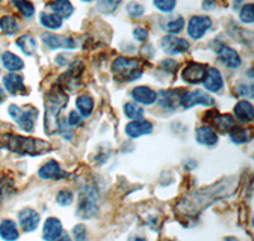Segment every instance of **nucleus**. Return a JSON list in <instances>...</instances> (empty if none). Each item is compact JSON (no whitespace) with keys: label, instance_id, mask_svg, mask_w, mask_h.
I'll use <instances>...</instances> for the list:
<instances>
[{"label":"nucleus","instance_id":"obj_4","mask_svg":"<svg viewBox=\"0 0 254 241\" xmlns=\"http://www.w3.org/2000/svg\"><path fill=\"white\" fill-rule=\"evenodd\" d=\"M9 116L18 123L20 128L26 132H32L35 128L36 120L38 117V111L31 106L19 107L12 104L9 107Z\"/></svg>","mask_w":254,"mask_h":241},{"label":"nucleus","instance_id":"obj_7","mask_svg":"<svg viewBox=\"0 0 254 241\" xmlns=\"http://www.w3.org/2000/svg\"><path fill=\"white\" fill-rule=\"evenodd\" d=\"M41 40H42V42H44L50 50H71L75 49L76 46L75 41L72 40L71 37L56 35V33H51V32H44V33L41 35Z\"/></svg>","mask_w":254,"mask_h":241},{"label":"nucleus","instance_id":"obj_40","mask_svg":"<svg viewBox=\"0 0 254 241\" xmlns=\"http://www.w3.org/2000/svg\"><path fill=\"white\" fill-rule=\"evenodd\" d=\"M72 236L75 241H87V229L84 225H76L72 229Z\"/></svg>","mask_w":254,"mask_h":241},{"label":"nucleus","instance_id":"obj_3","mask_svg":"<svg viewBox=\"0 0 254 241\" xmlns=\"http://www.w3.org/2000/svg\"><path fill=\"white\" fill-rule=\"evenodd\" d=\"M112 71L116 78L122 81H133L142 75L140 62L136 59L117 58L112 63Z\"/></svg>","mask_w":254,"mask_h":241},{"label":"nucleus","instance_id":"obj_11","mask_svg":"<svg viewBox=\"0 0 254 241\" xmlns=\"http://www.w3.org/2000/svg\"><path fill=\"white\" fill-rule=\"evenodd\" d=\"M18 221L24 233H32L40 225V215L33 208H23L18 213Z\"/></svg>","mask_w":254,"mask_h":241},{"label":"nucleus","instance_id":"obj_5","mask_svg":"<svg viewBox=\"0 0 254 241\" xmlns=\"http://www.w3.org/2000/svg\"><path fill=\"white\" fill-rule=\"evenodd\" d=\"M215 103V99L211 97L210 94H207L203 90H188L182 94L181 98V104L183 106V108L190 109L192 107L197 106V104H201V106H212Z\"/></svg>","mask_w":254,"mask_h":241},{"label":"nucleus","instance_id":"obj_12","mask_svg":"<svg viewBox=\"0 0 254 241\" xmlns=\"http://www.w3.org/2000/svg\"><path fill=\"white\" fill-rule=\"evenodd\" d=\"M125 132L128 137L136 138L140 137V136L149 135V133L153 132V124L146 120H136L127 123L126 128H125Z\"/></svg>","mask_w":254,"mask_h":241},{"label":"nucleus","instance_id":"obj_37","mask_svg":"<svg viewBox=\"0 0 254 241\" xmlns=\"http://www.w3.org/2000/svg\"><path fill=\"white\" fill-rule=\"evenodd\" d=\"M154 5L163 13H172L177 5V0H153Z\"/></svg>","mask_w":254,"mask_h":241},{"label":"nucleus","instance_id":"obj_24","mask_svg":"<svg viewBox=\"0 0 254 241\" xmlns=\"http://www.w3.org/2000/svg\"><path fill=\"white\" fill-rule=\"evenodd\" d=\"M1 62H3L4 67L6 70H9L10 72L19 71V70H22L24 67L23 60L10 51H5L1 55Z\"/></svg>","mask_w":254,"mask_h":241},{"label":"nucleus","instance_id":"obj_38","mask_svg":"<svg viewBox=\"0 0 254 241\" xmlns=\"http://www.w3.org/2000/svg\"><path fill=\"white\" fill-rule=\"evenodd\" d=\"M72 199H74V195L70 190H60L56 195V201L61 206H69V204H71Z\"/></svg>","mask_w":254,"mask_h":241},{"label":"nucleus","instance_id":"obj_41","mask_svg":"<svg viewBox=\"0 0 254 241\" xmlns=\"http://www.w3.org/2000/svg\"><path fill=\"white\" fill-rule=\"evenodd\" d=\"M132 35L133 37H135V40H137L139 42H144V41L147 40L149 33H147L146 29L142 28V27H136V28L133 29Z\"/></svg>","mask_w":254,"mask_h":241},{"label":"nucleus","instance_id":"obj_34","mask_svg":"<svg viewBox=\"0 0 254 241\" xmlns=\"http://www.w3.org/2000/svg\"><path fill=\"white\" fill-rule=\"evenodd\" d=\"M229 132H230L231 140H233V142H235V144H244V142H248V141L251 140V135H249L248 129L237 128V127L234 126Z\"/></svg>","mask_w":254,"mask_h":241},{"label":"nucleus","instance_id":"obj_33","mask_svg":"<svg viewBox=\"0 0 254 241\" xmlns=\"http://www.w3.org/2000/svg\"><path fill=\"white\" fill-rule=\"evenodd\" d=\"M15 8L26 18H31L35 14V5L29 0H12Z\"/></svg>","mask_w":254,"mask_h":241},{"label":"nucleus","instance_id":"obj_1","mask_svg":"<svg viewBox=\"0 0 254 241\" xmlns=\"http://www.w3.org/2000/svg\"><path fill=\"white\" fill-rule=\"evenodd\" d=\"M0 145L9 151L20 155H42L51 151V145L44 140L24 137L14 133H4L0 136Z\"/></svg>","mask_w":254,"mask_h":241},{"label":"nucleus","instance_id":"obj_36","mask_svg":"<svg viewBox=\"0 0 254 241\" xmlns=\"http://www.w3.org/2000/svg\"><path fill=\"white\" fill-rule=\"evenodd\" d=\"M126 12L127 14L130 15V17H133V18H140L144 15L145 13V8L144 5H141L140 3H137V1H128L126 5Z\"/></svg>","mask_w":254,"mask_h":241},{"label":"nucleus","instance_id":"obj_31","mask_svg":"<svg viewBox=\"0 0 254 241\" xmlns=\"http://www.w3.org/2000/svg\"><path fill=\"white\" fill-rule=\"evenodd\" d=\"M124 112L127 116V118H130L132 120H141L142 116H144L142 107H140L137 103H133V102H128V103L125 104Z\"/></svg>","mask_w":254,"mask_h":241},{"label":"nucleus","instance_id":"obj_48","mask_svg":"<svg viewBox=\"0 0 254 241\" xmlns=\"http://www.w3.org/2000/svg\"><path fill=\"white\" fill-rule=\"evenodd\" d=\"M83 1H87V3H89V1H93V0H83Z\"/></svg>","mask_w":254,"mask_h":241},{"label":"nucleus","instance_id":"obj_32","mask_svg":"<svg viewBox=\"0 0 254 241\" xmlns=\"http://www.w3.org/2000/svg\"><path fill=\"white\" fill-rule=\"evenodd\" d=\"M122 0H98L97 1V9L98 12L103 14H111L116 12V9L119 8Z\"/></svg>","mask_w":254,"mask_h":241},{"label":"nucleus","instance_id":"obj_44","mask_svg":"<svg viewBox=\"0 0 254 241\" xmlns=\"http://www.w3.org/2000/svg\"><path fill=\"white\" fill-rule=\"evenodd\" d=\"M216 5V1L215 0H203L202 6L206 9V10H211L212 8H215Z\"/></svg>","mask_w":254,"mask_h":241},{"label":"nucleus","instance_id":"obj_29","mask_svg":"<svg viewBox=\"0 0 254 241\" xmlns=\"http://www.w3.org/2000/svg\"><path fill=\"white\" fill-rule=\"evenodd\" d=\"M212 123L220 132H229L235 126V120L234 117L230 115H219L212 120Z\"/></svg>","mask_w":254,"mask_h":241},{"label":"nucleus","instance_id":"obj_8","mask_svg":"<svg viewBox=\"0 0 254 241\" xmlns=\"http://www.w3.org/2000/svg\"><path fill=\"white\" fill-rule=\"evenodd\" d=\"M97 195L92 188H87L80 193L79 198V215L83 217H92L97 212Z\"/></svg>","mask_w":254,"mask_h":241},{"label":"nucleus","instance_id":"obj_9","mask_svg":"<svg viewBox=\"0 0 254 241\" xmlns=\"http://www.w3.org/2000/svg\"><path fill=\"white\" fill-rule=\"evenodd\" d=\"M160 46H162L163 51L168 55H178L183 54V52H187L190 50V42L185 38L176 37L174 35H168L165 37L162 38V42H160Z\"/></svg>","mask_w":254,"mask_h":241},{"label":"nucleus","instance_id":"obj_10","mask_svg":"<svg viewBox=\"0 0 254 241\" xmlns=\"http://www.w3.org/2000/svg\"><path fill=\"white\" fill-rule=\"evenodd\" d=\"M208 67L203 63L190 62L183 69L182 79L188 84H199L202 83L206 76Z\"/></svg>","mask_w":254,"mask_h":241},{"label":"nucleus","instance_id":"obj_26","mask_svg":"<svg viewBox=\"0 0 254 241\" xmlns=\"http://www.w3.org/2000/svg\"><path fill=\"white\" fill-rule=\"evenodd\" d=\"M15 43L27 56H32L36 52V50H37V41L31 35H22Z\"/></svg>","mask_w":254,"mask_h":241},{"label":"nucleus","instance_id":"obj_18","mask_svg":"<svg viewBox=\"0 0 254 241\" xmlns=\"http://www.w3.org/2000/svg\"><path fill=\"white\" fill-rule=\"evenodd\" d=\"M3 84L10 94H19L26 90L23 78L15 72H9L8 75H5L3 78Z\"/></svg>","mask_w":254,"mask_h":241},{"label":"nucleus","instance_id":"obj_30","mask_svg":"<svg viewBox=\"0 0 254 241\" xmlns=\"http://www.w3.org/2000/svg\"><path fill=\"white\" fill-rule=\"evenodd\" d=\"M0 29L8 36L15 35L18 32V23L17 20L10 15H5V17L0 18Z\"/></svg>","mask_w":254,"mask_h":241},{"label":"nucleus","instance_id":"obj_42","mask_svg":"<svg viewBox=\"0 0 254 241\" xmlns=\"http://www.w3.org/2000/svg\"><path fill=\"white\" fill-rule=\"evenodd\" d=\"M238 93H239L242 97L246 98H252L253 97V85H247V84H242V85L238 86Z\"/></svg>","mask_w":254,"mask_h":241},{"label":"nucleus","instance_id":"obj_22","mask_svg":"<svg viewBox=\"0 0 254 241\" xmlns=\"http://www.w3.org/2000/svg\"><path fill=\"white\" fill-rule=\"evenodd\" d=\"M196 140L205 146H214L217 142V135L211 127L201 126L196 131Z\"/></svg>","mask_w":254,"mask_h":241},{"label":"nucleus","instance_id":"obj_21","mask_svg":"<svg viewBox=\"0 0 254 241\" xmlns=\"http://www.w3.org/2000/svg\"><path fill=\"white\" fill-rule=\"evenodd\" d=\"M49 8L52 13L58 14L63 19H67L74 13V5L70 0H54L49 4Z\"/></svg>","mask_w":254,"mask_h":241},{"label":"nucleus","instance_id":"obj_43","mask_svg":"<svg viewBox=\"0 0 254 241\" xmlns=\"http://www.w3.org/2000/svg\"><path fill=\"white\" fill-rule=\"evenodd\" d=\"M80 115H79L78 112H75V111H72V112H70L69 118H67V124H69L70 127L76 126V124L80 123Z\"/></svg>","mask_w":254,"mask_h":241},{"label":"nucleus","instance_id":"obj_28","mask_svg":"<svg viewBox=\"0 0 254 241\" xmlns=\"http://www.w3.org/2000/svg\"><path fill=\"white\" fill-rule=\"evenodd\" d=\"M76 108H78L79 115H80L81 117H89L93 112V108H94L93 98L88 94L80 95V97L76 99Z\"/></svg>","mask_w":254,"mask_h":241},{"label":"nucleus","instance_id":"obj_47","mask_svg":"<svg viewBox=\"0 0 254 241\" xmlns=\"http://www.w3.org/2000/svg\"><path fill=\"white\" fill-rule=\"evenodd\" d=\"M224 241H238V240H237V239H234V238H226Z\"/></svg>","mask_w":254,"mask_h":241},{"label":"nucleus","instance_id":"obj_45","mask_svg":"<svg viewBox=\"0 0 254 241\" xmlns=\"http://www.w3.org/2000/svg\"><path fill=\"white\" fill-rule=\"evenodd\" d=\"M55 241H72V240L69 235H63V236H60L59 239H56Z\"/></svg>","mask_w":254,"mask_h":241},{"label":"nucleus","instance_id":"obj_6","mask_svg":"<svg viewBox=\"0 0 254 241\" xmlns=\"http://www.w3.org/2000/svg\"><path fill=\"white\" fill-rule=\"evenodd\" d=\"M212 26V20L207 15H194L188 22V36L192 40H201Z\"/></svg>","mask_w":254,"mask_h":241},{"label":"nucleus","instance_id":"obj_2","mask_svg":"<svg viewBox=\"0 0 254 241\" xmlns=\"http://www.w3.org/2000/svg\"><path fill=\"white\" fill-rule=\"evenodd\" d=\"M67 104V95L63 89H52L46 95V112H45V129L47 135H52L59 131V115L61 109L65 108Z\"/></svg>","mask_w":254,"mask_h":241},{"label":"nucleus","instance_id":"obj_23","mask_svg":"<svg viewBox=\"0 0 254 241\" xmlns=\"http://www.w3.org/2000/svg\"><path fill=\"white\" fill-rule=\"evenodd\" d=\"M234 115L242 122H252L254 120V108L251 102L240 101L234 107Z\"/></svg>","mask_w":254,"mask_h":241},{"label":"nucleus","instance_id":"obj_19","mask_svg":"<svg viewBox=\"0 0 254 241\" xmlns=\"http://www.w3.org/2000/svg\"><path fill=\"white\" fill-rule=\"evenodd\" d=\"M181 98L182 94L177 90H162L159 93V104L160 107H164L168 109H176L181 104Z\"/></svg>","mask_w":254,"mask_h":241},{"label":"nucleus","instance_id":"obj_35","mask_svg":"<svg viewBox=\"0 0 254 241\" xmlns=\"http://www.w3.org/2000/svg\"><path fill=\"white\" fill-rule=\"evenodd\" d=\"M239 18L243 23L246 24H252L254 22V15H253V4H244V5L240 8L239 12Z\"/></svg>","mask_w":254,"mask_h":241},{"label":"nucleus","instance_id":"obj_20","mask_svg":"<svg viewBox=\"0 0 254 241\" xmlns=\"http://www.w3.org/2000/svg\"><path fill=\"white\" fill-rule=\"evenodd\" d=\"M38 175H40V178L47 179V181L49 179H60L64 175V172L61 170L58 161L50 160L40 168Z\"/></svg>","mask_w":254,"mask_h":241},{"label":"nucleus","instance_id":"obj_15","mask_svg":"<svg viewBox=\"0 0 254 241\" xmlns=\"http://www.w3.org/2000/svg\"><path fill=\"white\" fill-rule=\"evenodd\" d=\"M159 26L168 35H178L179 32H182L185 28V18L182 15H174V17H165L162 18L159 22Z\"/></svg>","mask_w":254,"mask_h":241},{"label":"nucleus","instance_id":"obj_14","mask_svg":"<svg viewBox=\"0 0 254 241\" xmlns=\"http://www.w3.org/2000/svg\"><path fill=\"white\" fill-rule=\"evenodd\" d=\"M63 234V225L56 217H49L44 225L42 230V238L45 241H55Z\"/></svg>","mask_w":254,"mask_h":241},{"label":"nucleus","instance_id":"obj_17","mask_svg":"<svg viewBox=\"0 0 254 241\" xmlns=\"http://www.w3.org/2000/svg\"><path fill=\"white\" fill-rule=\"evenodd\" d=\"M131 95L137 103H141L144 106H150V104L155 103L158 99V94L150 89L149 86H136L135 89L131 92Z\"/></svg>","mask_w":254,"mask_h":241},{"label":"nucleus","instance_id":"obj_16","mask_svg":"<svg viewBox=\"0 0 254 241\" xmlns=\"http://www.w3.org/2000/svg\"><path fill=\"white\" fill-rule=\"evenodd\" d=\"M203 86L205 89L208 90V92L217 93L219 90L222 89L224 86V80H222V76L220 74V71L215 67H210L207 69V72H206V76L203 79Z\"/></svg>","mask_w":254,"mask_h":241},{"label":"nucleus","instance_id":"obj_46","mask_svg":"<svg viewBox=\"0 0 254 241\" xmlns=\"http://www.w3.org/2000/svg\"><path fill=\"white\" fill-rule=\"evenodd\" d=\"M4 99V90L0 88V102H3Z\"/></svg>","mask_w":254,"mask_h":241},{"label":"nucleus","instance_id":"obj_39","mask_svg":"<svg viewBox=\"0 0 254 241\" xmlns=\"http://www.w3.org/2000/svg\"><path fill=\"white\" fill-rule=\"evenodd\" d=\"M13 188V181L12 179L6 178V177H1L0 178V198L4 195L8 194Z\"/></svg>","mask_w":254,"mask_h":241},{"label":"nucleus","instance_id":"obj_27","mask_svg":"<svg viewBox=\"0 0 254 241\" xmlns=\"http://www.w3.org/2000/svg\"><path fill=\"white\" fill-rule=\"evenodd\" d=\"M40 23L47 29H59L63 27V18L55 13H40Z\"/></svg>","mask_w":254,"mask_h":241},{"label":"nucleus","instance_id":"obj_25","mask_svg":"<svg viewBox=\"0 0 254 241\" xmlns=\"http://www.w3.org/2000/svg\"><path fill=\"white\" fill-rule=\"evenodd\" d=\"M0 238L5 241H15L19 238L18 227L12 220H3L0 222Z\"/></svg>","mask_w":254,"mask_h":241},{"label":"nucleus","instance_id":"obj_13","mask_svg":"<svg viewBox=\"0 0 254 241\" xmlns=\"http://www.w3.org/2000/svg\"><path fill=\"white\" fill-rule=\"evenodd\" d=\"M217 55L219 59L225 66L230 67V69H238L242 65V59H240L239 54L231 47L222 45L219 50H217Z\"/></svg>","mask_w":254,"mask_h":241}]
</instances>
